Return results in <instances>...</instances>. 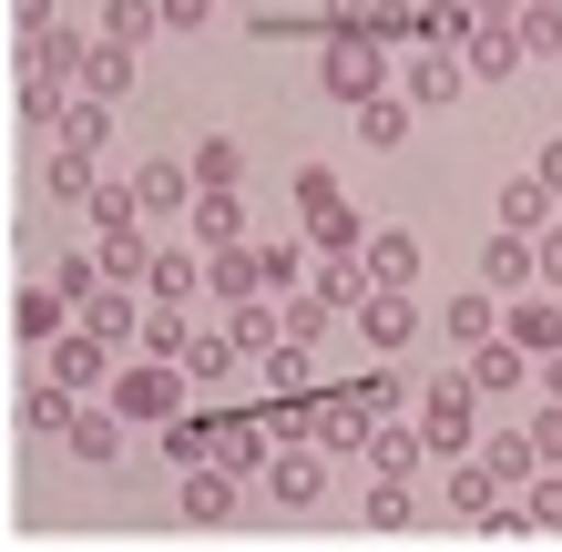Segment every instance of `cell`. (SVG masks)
Listing matches in <instances>:
<instances>
[{
  "instance_id": "6da1fadb",
  "label": "cell",
  "mask_w": 562,
  "mask_h": 552,
  "mask_svg": "<svg viewBox=\"0 0 562 552\" xmlns=\"http://www.w3.org/2000/svg\"><path fill=\"white\" fill-rule=\"evenodd\" d=\"M409 419H419L429 461H471V450H481V388H471V369H460V379H429Z\"/></svg>"
},
{
  "instance_id": "7a4b0ae2",
  "label": "cell",
  "mask_w": 562,
  "mask_h": 552,
  "mask_svg": "<svg viewBox=\"0 0 562 552\" xmlns=\"http://www.w3.org/2000/svg\"><path fill=\"white\" fill-rule=\"evenodd\" d=\"M317 92H327V103H379V92H389V42H369V31H327V42H317Z\"/></svg>"
},
{
  "instance_id": "3957f363",
  "label": "cell",
  "mask_w": 562,
  "mask_h": 552,
  "mask_svg": "<svg viewBox=\"0 0 562 552\" xmlns=\"http://www.w3.org/2000/svg\"><path fill=\"white\" fill-rule=\"evenodd\" d=\"M369 430H379V388H317L307 399V440L327 461H369Z\"/></svg>"
},
{
  "instance_id": "277c9868",
  "label": "cell",
  "mask_w": 562,
  "mask_h": 552,
  "mask_svg": "<svg viewBox=\"0 0 562 552\" xmlns=\"http://www.w3.org/2000/svg\"><path fill=\"white\" fill-rule=\"evenodd\" d=\"M184 388H194V379H184L175 359H134V369H113V388H103V399H113L123 419H154V430H164V419L184 409Z\"/></svg>"
},
{
  "instance_id": "5b68a950",
  "label": "cell",
  "mask_w": 562,
  "mask_h": 552,
  "mask_svg": "<svg viewBox=\"0 0 562 552\" xmlns=\"http://www.w3.org/2000/svg\"><path fill=\"white\" fill-rule=\"evenodd\" d=\"M113 369H123V348H113L103 328H82V317L52 338V379H61V388H82V399H92V388H113Z\"/></svg>"
},
{
  "instance_id": "8992f818",
  "label": "cell",
  "mask_w": 562,
  "mask_h": 552,
  "mask_svg": "<svg viewBox=\"0 0 562 552\" xmlns=\"http://www.w3.org/2000/svg\"><path fill=\"white\" fill-rule=\"evenodd\" d=\"M267 502H277V511H317V502H327V450H317V440H277Z\"/></svg>"
},
{
  "instance_id": "52a82bcc",
  "label": "cell",
  "mask_w": 562,
  "mask_h": 552,
  "mask_svg": "<svg viewBox=\"0 0 562 552\" xmlns=\"http://www.w3.org/2000/svg\"><path fill=\"white\" fill-rule=\"evenodd\" d=\"M358 338H369L379 359H400L419 338V286H369V297H358Z\"/></svg>"
},
{
  "instance_id": "ba28073f",
  "label": "cell",
  "mask_w": 562,
  "mask_h": 552,
  "mask_svg": "<svg viewBox=\"0 0 562 552\" xmlns=\"http://www.w3.org/2000/svg\"><path fill=\"white\" fill-rule=\"evenodd\" d=\"M400 92H409L419 113H440V103H460V92H471V61L440 52V42H419V52L400 61Z\"/></svg>"
},
{
  "instance_id": "9c48e42d",
  "label": "cell",
  "mask_w": 562,
  "mask_h": 552,
  "mask_svg": "<svg viewBox=\"0 0 562 552\" xmlns=\"http://www.w3.org/2000/svg\"><path fill=\"white\" fill-rule=\"evenodd\" d=\"M481 286H491V297H521V286H542V236H512V225H502V236L481 246Z\"/></svg>"
},
{
  "instance_id": "30bf717a",
  "label": "cell",
  "mask_w": 562,
  "mask_h": 552,
  "mask_svg": "<svg viewBox=\"0 0 562 552\" xmlns=\"http://www.w3.org/2000/svg\"><path fill=\"white\" fill-rule=\"evenodd\" d=\"M72 317H82V307H72V297H61V286H52V277H31V286H21V297H11V338H21V348H52L61 328H72Z\"/></svg>"
},
{
  "instance_id": "8fae6325",
  "label": "cell",
  "mask_w": 562,
  "mask_h": 552,
  "mask_svg": "<svg viewBox=\"0 0 562 552\" xmlns=\"http://www.w3.org/2000/svg\"><path fill=\"white\" fill-rule=\"evenodd\" d=\"M236 502H246V471L236 461H194L184 471V522H236Z\"/></svg>"
},
{
  "instance_id": "7c38bea8",
  "label": "cell",
  "mask_w": 562,
  "mask_h": 552,
  "mask_svg": "<svg viewBox=\"0 0 562 552\" xmlns=\"http://www.w3.org/2000/svg\"><path fill=\"white\" fill-rule=\"evenodd\" d=\"M532 369H542V359H532V348H521L512 328L471 348V388H481V399H512V388H521V379H532Z\"/></svg>"
},
{
  "instance_id": "4fadbf2b",
  "label": "cell",
  "mask_w": 562,
  "mask_h": 552,
  "mask_svg": "<svg viewBox=\"0 0 562 552\" xmlns=\"http://www.w3.org/2000/svg\"><path fill=\"white\" fill-rule=\"evenodd\" d=\"M205 286H215L225 307H246V297H277V286H267V246H215V256H205Z\"/></svg>"
},
{
  "instance_id": "5bb4252c",
  "label": "cell",
  "mask_w": 562,
  "mask_h": 552,
  "mask_svg": "<svg viewBox=\"0 0 562 552\" xmlns=\"http://www.w3.org/2000/svg\"><path fill=\"white\" fill-rule=\"evenodd\" d=\"M481 461L502 471L512 492H521L532 471H552V461H542V440H532V419H491V430H481Z\"/></svg>"
},
{
  "instance_id": "9a60e30c",
  "label": "cell",
  "mask_w": 562,
  "mask_h": 552,
  "mask_svg": "<svg viewBox=\"0 0 562 552\" xmlns=\"http://www.w3.org/2000/svg\"><path fill=\"white\" fill-rule=\"evenodd\" d=\"M184 246H246V205H236V184H205L184 205Z\"/></svg>"
},
{
  "instance_id": "2e32d148",
  "label": "cell",
  "mask_w": 562,
  "mask_h": 552,
  "mask_svg": "<svg viewBox=\"0 0 562 552\" xmlns=\"http://www.w3.org/2000/svg\"><path fill=\"white\" fill-rule=\"evenodd\" d=\"M440 338H450V348H481V338H502V297H491V286L471 277L460 297H440Z\"/></svg>"
},
{
  "instance_id": "e0dca14e",
  "label": "cell",
  "mask_w": 562,
  "mask_h": 552,
  "mask_svg": "<svg viewBox=\"0 0 562 552\" xmlns=\"http://www.w3.org/2000/svg\"><path fill=\"white\" fill-rule=\"evenodd\" d=\"M502 328L532 348V359H552V348H562V297H552V286H521V297L502 307Z\"/></svg>"
},
{
  "instance_id": "ac0fdd59",
  "label": "cell",
  "mask_w": 562,
  "mask_h": 552,
  "mask_svg": "<svg viewBox=\"0 0 562 552\" xmlns=\"http://www.w3.org/2000/svg\"><path fill=\"white\" fill-rule=\"evenodd\" d=\"M61 440H72V461L113 471V450H123V409H113V399H82V409H72V430H61Z\"/></svg>"
},
{
  "instance_id": "d6986e66",
  "label": "cell",
  "mask_w": 562,
  "mask_h": 552,
  "mask_svg": "<svg viewBox=\"0 0 562 552\" xmlns=\"http://www.w3.org/2000/svg\"><path fill=\"white\" fill-rule=\"evenodd\" d=\"M502 502H512V481L491 471L481 450H471V461H450V511H460V522H481V511H502Z\"/></svg>"
},
{
  "instance_id": "ffe728a7",
  "label": "cell",
  "mask_w": 562,
  "mask_h": 552,
  "mask_svg": "<svg viewBox=\"0 0 562 552\" xmlns=\"http://www.w3.org/2000/svg\"><path fill=\"white\" fill-rule=\"evenodd\" d=\"M225 338L246 348V369H267V348L286 338V307H277V297H246V307H225Z\"/></svg>"
},
{
  "instance_id": "44dd1931",
  "label": "cell",
  "mask_w": 562,
  "mask_h": 552,
  "mask_svg": "<svg viewBox=\"0 0 562 552\" xmlns=\"http://www.w3.org/2000/svg\"><path fill=\"white\" fill-rule=\"evenodd\" d=\"M419 461H429L419 419H379V430H369V471H389V481H419Z\"/></svg>"
},
{
  "instance_id": "7402d4cb",
  "label": "cell",
  "mask_w": 562,
  "mask_h": 552,
  "mask_svg": "<svg viewBox=\"0 0 562 552\" xmlns=\"http://www.w3.org/2000/svg\"><path fill=\"white\" fill-rule=\"evenodd\" d=\"M419 267H429V246L409 236V225H379V236H369V277L379 286H419Z\"/></svg>"
},
{
  "instance_id": "603a6c76",
  "label": "cell",
  "mask_w": 562,
  "mask_h": 552,
  "mask_svg": "<svg viewBox=\"0 0 562 552\" xmlns=\"http://www.w3.org/2000/svg\"><path fill=\"white\" fill-rule=\"evenodd\" d=\"M72 409H82V388H61V379H31L21 388V430L31 440H61V430H72Z\"/></svg>"
},
{
  "instance_id": "cb8c5ba5",
  "label": "cell",
  "mask_w": 562,
  "mask_h": 552,
  "mask_svg": "<svg viewBox=\"0 0 562 552\" xmlns=\"http://www.w3.org/2000/svg\"><path fill=\"white\" fill-rule=\"evenodd\" d=\"M307 286H317V297L338 307V317H358V297H369L379 277H369V256H317V267H307Z\"/></svg>"
},
{
  "instance_id": "d4e9b609",
  "label": "cell",
  "mask_w": 562,
  "mask_h": 552,
  "mask_svg": "<svg viewBox=\"0 0 562 552\" xmlns=\"http://www.w3.org/2000/svg\"><path fill=\"white\" fill-rule=\"evenodd\" d=\"M194 286H205V256H184V246H154V267H144V297H154V307H184Z\"/></svg>"
},
{
  "instance_id": "484cf974",
  "label": "cell",
  "mask_w": 562,
  "mask_h": 552,
  "mask_svg": "<svg viewBox=\"0 0 562 552\" xmlns=\"http://www.w3.org/2000/svg\"><path fill=\"white\" fill-rule=\"evenodd\" d=\"M72 92H92V103H123V92H134V52H123V42H92L82 72H72Z\"/></svg>"
},
{
  "instance_id": "4316f807",
  "label": "cell",
  "mask_w": 562,
  "mask_h": 552,
  "mask_svg": "<svg viewBox=\"0 0 562 552\" xmlns=\"http://www.w3.org/2000/svg\"><path fill=\"white\" fill-rule=\"evenodd\" d=\"M42 194H52V205H92V194H103L92 154H82V144H52V165H42Z\"/></svg>"
},
{
  "instance_id": "83f0119b",
  "label": "cell",
  "mask_w": 562,
  "mask_h": 552,
  "mask_svg": "<svg viewBox=\"0 0 562 552\" xmlns=\"http://www.w3.org/2000/svg\"><path fill=\"white\" fill-rule=\"evenodd\" d=\"M175 369H184L194 388H215V379H236V369H246V348H236V338H225V328H194Z\"/></svg>"
},
{
  "instance_id": "f1b7e54d",
  "label": "cell",
  "mask_w": 562,
  "mask_h": 552,
  "mask_svg": "<svg viewBox=\"0 0 562 552\" xmlns=\"http://www.w3.org/2000/svg\"><path fill=\"white\" fill-rule=\"evenodd\" d=\"M552 205H562V194H552L542 174H502V225H512V236H542Z\"/></svg>"
},
{
  "instance_id": "f546056e",
  "label": "cell",
  "mask_w": 562,
  "mask_h": 552,
  "mask_svg": "<svg viewBox=\"0 0 562 552\" xmlns=\"http://www.w3.org/2000/svg\"><path fill=\"white\" fill-rule=\"evenodd\" d=\"M134 184H144V215H184L194 194H205V184H194V165H184V154H164V165H144Z\"/></svg>"
},
{
  "instance_id": "4dcf8cb0",
  "label": "cell",
  "mask_w": 562,
  "mask_h": 552,
  "mask_svg": "<svg viewBox=\"0 0 562 552\" xmlns=\"http://www.w3.org/2000/svg\"><path fill=\"white\" fill-rule=\"evenodd\" d=\"M215 461H236L246 481L277 461V430H267V409H246V419H225V440H215Z\"/></svg>"
},
{
  "instance_id": "1f68e13d",
  "label": "cell",
  "mask_w": 562,
  "mask_h": 552,
  "mask_svg": "<svg viewBox=\"0 0 562 552\" xmlns=\"http://www.w3.org/2000/svg\"><path fill=\"white\" fill-rule=\"evenodd\" d=\"M409 123H419V103H409V92H379V103H358V144L400 154V144H409Z\"/></svg>"
},
{
  "instance_id": "d6a6232c",
  "label": "cell",
  "mask_w": 562,
  "mask_h": 552,
  "mask_svg": "<svg viewBox=\"0 0 562 552\" xmlns=\"http://www.w3.org/2000/svg\"><path fill=\"white\" fill-rule=\"evenodd\" d=\"M11 103H21V123H31V134H61V113H72V92H61L52 72H11Z\"/></svg>"
},
{
  "instance_id": "836d02e7",
  "label": "cell",
  "mask_w": 562,
  "mask_h": 552,
  "mask_svg": "<svg viewBox=\"0 0 562 552\" xmlns=\"http://www.w3.org/2000/svg\"><path fill=\"white\" fill-rule=\"evenodd\" d=\"M460 61H471V82H512L521 72V61H532V52H521V31H471V52H460Z\"/></svg>"
},
{
  "instance_id": "e575fe53",
  "label": "cell",
  "mask_w": 562,
  "mask_h": 552,
  "mask_svg": "<svg viewBox=\"0 0 562 552\" xmlns=\"http://www.w3.org/2000/svg\"><path fill=\"white\" fill-rule=\"evenodd\" d=\"M369 236H379V225L358 215V205H327V215L307 225V256H369Z\"/></svg>"
},
{
  "instance_id": "d590c367",
  "label": "cell",
  "mask_w": 562,
  "mask_h": 552,
  "mask_svg": "<svg viewBox=\"0 0 562 552\" xmlns=\"http://www.w3.org/2000/svg\"><path fill=\"white\" fill-rule=\"evenodd\" d=\"M92 256H103V277H113V286H144L154 236H144V225H123V236H92Z\"/></svg>"
},
{
  "instance_id": "8d00e7d4",
  "label": "cell",
  "mask_w": 562,
  "mask_h": 552,
  "mask_svg": "<svg viewBox=\"0 0 562 552\" xmlns=\"http://www.w3.org/2000/svg\"><path fill=\"white\" fill-rule=\"evenodd\" d=\"M215 440H225V419H164V461H175V471H194V461H215Z\"/></svg>"
},
{
  "instance_id": "74e56055",
  "label": "cell",
  "mask_w": 562,
  "mask_h": 552,
  "mask_svg": "<svg viewBox=\"0 0 562 552\" xmlns=\"http://www.w3.org/2000/svg\"><path fill=\"white\" fill-rule=\"evenodd\" d=\"M286 205H296V225H317L327 205H348V194H338V165H296L286 174Z\"/></svg>"
},
{
  "instance_id": "f35d334b",
  "label": "cell",
  "mask_w": 562,
  "mask_h": 552,
  "mask_svg": "<svg viewBox=\"0 0 562 552\" xmlns=\"http://www.w3.org/2000/svg\"><path fill=\"white\" fill-rule=\"evenodd\" d=\"M164 31V0H103V42H123V52H144Z\"/></svg>"
},
{
  "instance_id": "ab89813d",
  "label": "cell",
  "mask_w": 562,
  "mask_h": 552,
  "mask_svg": "<svg viewBox=\"0 0 562 552\" xmlns=\"http://www.w3.org/2000/svg\"><path fill=\"white\" fill-rule=\"evenodd\" d=\"M82 215H92V236H123V225H144V184L123 174V184H103V194H92Z\"/></svg>"
},
{
  "instance_id": "60d3db41",
  "label": "cell",
  "mask_w": 562,
  "mask_h": 552,
  "mask_svg": "<svg viewBox=\"0 0 562 552\" xmlns=\"http://www.w3.org/2000/svg\"><path fill=\"white\" fill-rule=\"evenodd\" d=\"M52 144H82V154H103V144H113V103L72 92V113H61V134H52Z\"/></svg>"
},
{
  "instance_id": "b9f144b4",
  "label": "cell",
  "mask_w": 562,
  "mask_h": 552,
  "mask_svg": "<svg viewBox=\"0 0 562 552\" xmlns=\"http://www.w3.org/2000/svg\"><path fill=\"white\" fill-rule=\"evenodd\" d=\"M184 165H194V184H246V144H236V134H205Z\"/></svg>"
},
{
  "instance_id": "7bdbcfd3",
  "label": "cell",
  "mask_w": 562,
  "mask_h": 552,
  "mask_svg": "<svg viewBox=\"0 0 562 552\" xmlns=\"http://www.w3.org/2000/svg\"><path fill=\"white\" fill-rule=\"evenodd\" d=\"M419 522V481H389L379 471V492H369V532H409Z\"/></svg>"
},
{
  "instance_id": "ee69618b",
  "label": "cell",
  "mask_w": 562,
  "mask_h": 552,
  "mask_svg": "<svg viewBox=\"0 0 562 552\" xmlns=\"http://www.w3.org/2000/svg\"><path fill=\"white\" fill-rule=\"evenodd\" d=\"M184 338H194V328H184V307H154L134 348H144V359H184Z\"/></svg>"
},
{
  "instance_id": "f6af8a7d",
  "label": "cell",
  "mask_w": 562,
  "mask_h": 552,
  "mask_svg": "<svg viewBox=\"0 0 562 552\" xmlns=\"http://www.w3.org/2000/svg\"><path fill=\"white\" fill-rule=\"evenodd\" d=\"M521 511H532V532H562V471H532V481H521Z\"/></svg>"
},
{
  "instance_id": "bcb514c9",
  "label": "cell",
  "mask_w": 562,
  "mask_h": 552,
  "mask_svg": "<svg viewBox=\"0 0 562 552\" xmlns=\"http://www.w3.org/2000/svg\"><path fill=\"white\" fill-rule=\"evenodd\" d=\"M521 52H562V0H532V11H521Z\"/></svg>"
},
{
  "instance_id": "7dc6e473",
  "label": "cell",
  "mask_w": 562,
  "mask_h": 552,
  "mask_svg": "<svg viewBox=\"0 0 562 552\" xmlns=\"http://www.w3.org/2000/svg\"><path fill=\"white\" fill-rule=\"evenodd\" d=\"M267 388H307V338H277L267 348Z\"/></svg>"
},
{
  "instance_id": "c3c4849f",
  "label": "cell",
  "mask_w": 562,
  "mask_h": 552,
  "mask_svg": "<svg viewBox=\"0 0 562 552\" xmlns=\"http://www.w3.org/2000/svg\"><path fill=\"white\" fill-rule=\"evenodd\" d=\"M296 277H307V256H296V246H267V286H277V297H296Z\"/></svg>"
},
{
  "instance_id": "681fc988",
  "label": "cell",
  "mask_w": 562,
  "mask_h": 552,
  "mask_svg": "<svg viewBox=\"0 0 562 552\" xmlns=\"http://www.w3.org/2000/svg\"><path fill=\"white\" fill-rule=\"evenodd\" d=\"M215 21V0H164V31H205Z\"/></svg>"
},
{
  "instance_id": "f907efd6",
  "label": "cell",
  "mask_w": 562,
  "mask_h": 552,
  "mask_svg": "<svg viewBox=\"0 0 562 552\" xmlns=\"http://www.w3.org/2000/svg\"><path fill=\"white\" fill-rule=\"evenodd\" d=\"M471 11H481L491 31H521V11H532V0H471Z\"/></svg>"
},
{
  "instance_id": "816d5d0a",
  "label": "cell",
  "mask_w": 562,
  "mask_h": 552,
  "mask_svg": "<svg viewBox=\"0 0 562 552\" xmlns=\"http://www.w3.org/2000/svg\"><path fill=\"white\" fill-rule=\"evenodd\" d=\"M542 286L562 297V225H542Z\"/></svg>"
},
{
  "instance_id": "f5cc1de1",
  "label": "cell",
  "mask_w": 562,
  "mask_h": 552,
  "mask_svg": "<svg viewBox=\"0 0 562 552\" xmlns=\"http://www.w3.org/2000/svg\"><path fill=\"white\" fill-rule=\"evenodd\" d=\"M11 31H52V0H11Z\"/></svg>"
},
{
  "instance_id": "db71d44e",
  "label": "cell",
  "mask_w": 562,
  "mask_h": 552,
  "mask_svg": "<svg viewBox=\"0 0 562 552\" xmlns=\"http://www.w3.org/2000/svg\"><path fill=\"white\" fill-rule=\"evenodd\" d=\"M532 174H542V184H552V194H562V134H552V144H542V154H532Z\"/></svg>"
},
{
  "instance_id": "11a10c76",
  "label": "cell",
  "mask_w": 562,
  "mask_h": 552,
  "mask_svg": "<svg viewBox=\"0 0 562 552\" xmlns=\"http://www.w3.org/2000/svg\"><path fill=\"white\" fill-rule=\"evenodd\" d=\"M542 399H562V348H552V359H542Z\"/></svg>"
}]
</instances>
